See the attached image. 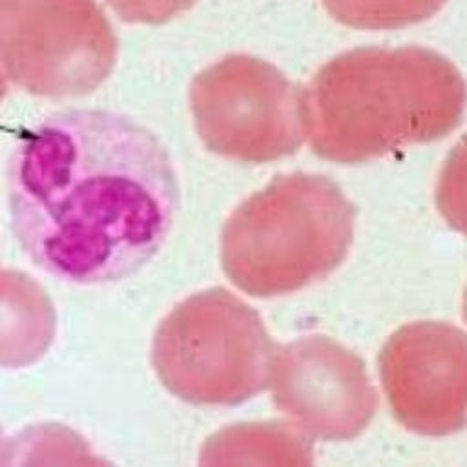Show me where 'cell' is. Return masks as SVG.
<instances>
[{
  "instance_id": "cell-8",
  "label": "cell",
  "mask_w": 467,
  "mask_h": 467,
  "mask_svg": "<svg viewBox=\"0 0 467 467\" xmlns=\"http://www.w3.org/2000/svg\"><path fill=\"white\" fill-rule=\"evenodd\" d=\"M186 390L201 403L241 405L270 385L277 345L259 312L224 288L186 310Z\"/></svg>"
},
{
  "instance_id": "cell-14",
  "label": "cell",
  "mask_w": 467,
  "mask_h": 467,
  "mask_svg": "<svg viewBox=\"0 0 467 467\" xmlns=\"http://www.w3.org/2000/svg\"><path fill=\"white\" fill-rule=\"evenodd\" d=\"M462 314H463V319L467 323V285H465V290H463V303H462Z\"/></svg>"
},
{
  "instance_id": "cell-12",
  "label": "cell",
  "mask_w": 467,
  "mask_h": 467,
  "mask_svg": "<svg viewBox=\"0 0 467 467\" xmlns=\"http://www.w3.org/2000/svg\"><path fill=\"white\" fill-rule=\"evenodd\" d=\"M124 22L162 24L190 9L197 0H106Z\"/></svg>"
},
{
  "instance_id": "cell-4",
  "label": "cell",
  "mask_w": 467,
  "mask_h": 467,
  "mask_svg": "<svg viewBox=\"0 0 467 467\" xmlns=\"http://www.w3.org/2000/svg\"><path fill=\"white\" fill-rule=\"evenodd\" d=\"M117 44L97 0H0V69L33 95L91 93L113 69Z\"/></svg>"
},
{
  "instance_id": "cell-3",
  "label": "cell",
  "mask_w": 467,
  "mask_h": 467,
  "mask_svg": "<svg viewBox=\"0 0 467 467\" xmlns=\"http://www.w3.org/2000/svg\"><path fill=\"white\" fill-rule=\"evenodd\" d=\"M354 204L319 173L277 175L226 219L221 261L254 297L297 292L332 274L354 239Z\"/></svg>"
},
{
  "instance_id": "cell-1",
  "label": "cell",
  "mask_w": 467,
  "mask_h": 467,
  "mask_svg": "<svg viewBox=\"0 0 467 467\" xmlns=\"http://www.w3.org/2000/svg\"><path fill=\"white\" fill-rule=\"evenodd\" d=\"M13 235L73 285L122 281L164 244L179 186L159 137L128 115L71 108L16 140L5 171Z\"/></svg>"
},
{
  "instance_id": "cell-10",
  "label": "cell",
  "mask_w": 467,
  "mask_h": 467,
  "mask_svg": "<svg viewBox=\"0 0 467 467\" xmlns=\"http://www.w3.org/2000/svg\"><path fill=\"white\" fill-rule=\"evenodd\" d=\"M447 0H323L337 22L356 29H398L436 15Z\"/></svg>"
},
{
  "instance_id": "cell-7",
  "label": "cell",
  "mask_w": 467,
  "mask_h": 467,
  "mask_svg": "<svg viewBox=\"0 0 467 467\" xmlns=\"http://www.w3.org/2000/svg\"><path fill=\"white\" fill-rule=\"evenodd\" d=\"M270 385L275 407L317 440H352L378 410L363 359L321 334L277 347Z\"/></svg>"
},
{
  "instance_id": "cell-5",
  "label": "cell",
  "mask_w": 467,
  "mask_h": 467,
  "mask_svg": "<svg viewBox=\"0 0 467 467\" xmlns=\"http://www.w3.org/2000/svg\"><path fill=\"white\" fill-rule=\"evenodd\" d=\"M190 106L208 150L239 162H272L303 142L301 95L272 64L228 55L192 82Z\"/></svg>"
},
{
  "instance_id": "cell-2",
  "label": "cell",
  "mask_w": 467,
  "mask_h": 467,
  "mask_svg": "<svg viewBox=\"0 0 467 467\" xmlns=\"http://www.w3.org/2000/svg\"><path fill=\"white\" fill-rule=\"evenodd\" d=\"M467 86L443 55L418 46L358 47L317 69L301 95L312 151L367 162L447 137L463 117Z\"/></svg>"
},
{
  "instance_id": "cell-6",
  "label": "cell",
  "mask_w": 467,
  "mask_h": 467,
  "mask_svg": "<svg viewBox=\"0 0 467 467\" xmlns=\"http://www.w3.org/2000/svg\"><path fill=\"white\" fill-rule=\"evenodd\" d=\"M394 418L421 436H449L467 425V334L445 321L394 330L378 358Z\"/></svg>"
},
{
  "instance_id": "cell-9",
  "label": "cell",
  "mask_w": 467,
  "mask_h": 467,
  "mask_svg": "<svg viewBox=\"0 0 467 467\" xmlns=\"http://www.w3.org/2000/svg\"><path fill=\"white\" fill-rule=\"evenodd\" d=\"M201 467H314V449L290 421H243L206 441Z\"/></svg>"
},
{
  "instance_id": "cell-11",
  "label": "cell",
  "mask_w": 467,
  "mask_h": 467,
  "mask_svg": "<svg viewBox=\"0 0 467 467\" xmlns=\"http://www.w3.org/2000/svg\"><path fill=\"white\" fill-rule=\"evenodd\" d=\"M434 199L447 224L467 237V135L449 151L436 182Z\"/></svg>"
},
{
  "instance_id": "cell-13",
  "label": "cell",
  "mask_w": 467,
  "mask_h": 467,
  "mask_svg": "<svg viewBox=\"0 0 467 467\" xmlns=\"http://www.w3.org/2000/svg\"><path fill=\"white\" fill-rule=\"evenodd\" d=\"M5 89H7V84H5V77H4V73H2V69H0V100L4 99V95H5Z\"/></svg>"
}]
</instances>
